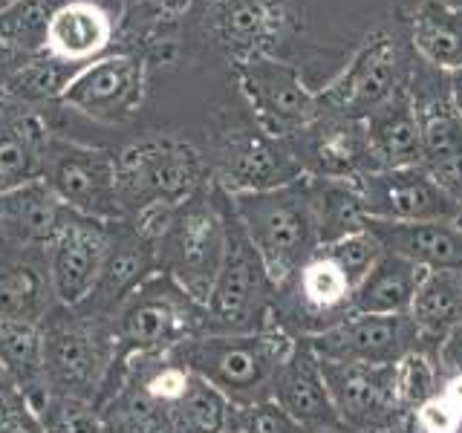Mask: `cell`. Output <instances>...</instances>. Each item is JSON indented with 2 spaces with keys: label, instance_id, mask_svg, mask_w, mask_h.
Here are the masks:
<instances>
[{
  "label": "cell",
  "instance_id": "obj_11",
  "mask_svg": "<svg viewBox=\"0 0 462 433\" xmlns=\"http://www.w3.org/2000/svg\"><path fill=\"white\" fill-rule=\"evenodd\" d=\"M408 64H404V52L396 35L375 32L356 52L341 76L318 93V101H321L324 113L365 122L373 110L393 98L408 84Z\"/></svg>",
  "mask_w": 462,
  "mask_h": 433
},
{
  "label": "cell",
  "instance_id": "obj_3",
  "mask_svg": "<svg viewBox=\"0 0 462 433\" xmlns=\"http://www.w3.org/2000/svg\"><path fill=\"white\" fill-rule=\"evenodd\" d=\"M223 216L226 254L208 300L202 303L206 307V336L260 332L272 324V300L278 283L272 281L263 257L254 249L252 237L245 235L228 191H223Z\"/></svg>",
  "mask_w": 462,
  "mask_h": 433
},
{
  "label": "cell",
  "instance_id": "obj_19",
  "mask_svg": "<svg viewBox=\"0 0 462 433\" xmlns=\"http://www.w3.org/2000/svg\"><path fill=\"white\" fill-rule=\"evenodd\" d=\"M272 401H278L310 433H346L327 390L321 358L315 355L307 338H295L292 353L274 375Z\"/></svg>",
  "mask_w": 462,
  "mask_h": 433
},
{
  "label": "cell",
  "instance_id": "obj_40",
  "mask_svg": "<svg viewBox=\"0 0 462 433\" xmlns=\"http://www.w3.org/2000/svg\"><path fill=\"white\" fill-rule=\"evenodd\" d=\"M191 0H130L127 18L139 21L142 26H162L182 18Z\"/></svg>",
  "mask_w": 462,
  "mask_h": 433
},
{
  "label": "cell",
  "instance_id": "obj_36",
  "mask_svg": "<svg viewBox=\"0 0 462 433\" xmlns=\"http://www.w3.org/2000/svg\"><path fill=\"white\" fill-rule=\"evenodd\" d=\"M396 399H399V408L404 413H413L416 408H422L428 399H433L439 393V367H437V358L425 350H413L408 353L402 361H396Z\"/></svg>",
  "mask_w": 462,
  "mask_h": 433
},
{
  "label": "cell",
  "instance_id": "obj_10",
  "mask_svg": "<svg viewBox=\"0 0 462 433\" xmlns=\"http://www.w3.org/2000/svg\"><path fill=\"white\" fill-rule=\"evenodd\" d=\"M41 180L52 188V194L69 211H79L96 220H125L119 191H116L113 153L87 148L61 136H47L43 144Z\"/></svg>",
  "mask_w": 462,
  "mask_h": 433
},
{
  "label": "cell",
  "instance_id": "obj_28",
  "mask_svg": "<svg viewBox=\"0 0 462 433\" xmlns=\"http://www.w3.org/2000/svg\"><path fill=\"white\" fill-rule=\"evenodd\" d=\"M425 269L382 252L353 292V315H408Z\"/></svg>",
  "mask_w": 462,
  "mask_h": 433
},
{
  "label": "cell",
  "instance_id": "obj_12",
  "mask_svg": "<svg viewBox=\"0 0 462 433\" xmlns=\"http://www.w3.org/2000/svg\"><path fill=\"white\" fill-rule=\"evenodd\" d=\"M237 76L254 124L274 139H292L321 115V101L312 93L295 67L274 61L272 55H257L237 64Z\"/></svg>",
  "mask_w": 462,
  "mask_h": 433
},
{
  "label": "cell",
  "instance_id": "obj_24",
  "mask_svg": "<svg viewBox=\"0 0 462 433\" xmlns=\"http://www.w3.org/2000/svg\"><path fill=\"white\" fill-rule=\"evenodd\" d=\"M373 170L422 165V130L408 84L365 119Z\"/></svg>",
  "mask_w": 462,
  "mask_h": 433
},
{
  "label": "cell",
  "instance_id": "obj_35",
  "mask_svg": "<svg viewBox=\"0 0 462 433\" xmlns=\"http://www.w3.org/2000/svg\"><path fill=\"white\" fill-rule=\"evenodd\" d=\"M69 0H9L0 9V41L18 55L47 52V35L55 12Z\"/></svg>",
  "mask_w": 462,
  "mask_h": 433
},
{
  "label": "cell",
  "instance_id": "obj_31",
  "mask_svg": "<svg viewBox=\"0 0 462 433\" xmlns=\"http://www.w3.org/2000/svg\"><path fill=\"white\" fill-rule=\"evenodd\" d=\"M0 361L21 393L35 404L47 399V382H43V338L41 324L6 321L0 318Z\"/></svg>",
  "mask_w": 462,
  "mask_h": 433
},
{
  "label": "cell",
  "instance_id": "obj_39",
  "mask_svg": "<svg viewBox=\"0 0 462 433\" xmlns=\"http://www.w3.org/2000/svg\"><path fill=\"white\" fill-rule=\"evenodd\" d=\"M416 433H462V413H457L439 393L411 413Z\"/></svg>",
  "mask_w": 462,
  "mask_h": 433
},
{
  "label": "cell",
  "instance_id": "obj_48",
  "mask_svg": "<svg viewBox=\"0 0 462 433\" xmlns=\"http://www.w3.org/2000/svg\"><path fill=\"white\" fill-rule=\"evenodd\" d=\"M6 4H9V0H0V9H4V6H6Z\"/></svg>",
  "mask_w": 462,
  "mask_h": 433
},
{
  "label": "cell",
  "instance_id": "obj_42",
  "mask_svg": "<svg viewBox=\"0 0 462 433\" xmlns=\"http://www.w3.org/2000/svg\"><path fill=\"white\" fill-rule=\"evenodd\" d=\"M439 396L451 404L457 413H462V373H451V375H442L439 382Z\"/></svg>",
  "mask_w": 462,
  "mask_h": 433
},
{
  "label": "cell",
  "instance_id": "obj_25",
  "mask_svg": "<svg viewBox=\"0 0 462 433\" xmlns=\"http://www.w3.org/2000/svg\"><path fill=\"white\" fill-rule=\"evenodd\" d=\"M52 307L47 249L0 252V318L41 324Z\"/></svg>",
  "mask_w": 462,
  "mask_h": 433
},
{
  "label": "cell",
  "instance_id": "obj_34",
  "mask_svg": "<svg viewBox=\"0 0 462 433\" xmlns=\"http://www.w3.org/2000/svg\"><path fill=\"white\" fill-rule=\"evenodd\" d=\"M312 182V202H315V220H318V240L321 245L336 243L353 231L365 228V206L356 182L341 180H315Z\"/></svg>",
  "mask_w": 462,
  "mask_h": 433
},
{
  "label": "cell",
  "instance_id": "obj_16",
  "mask_svg": "<svg viewBox=\"0 0 462 433\" xmlns=\"http://www.w3.org/2000/svg\"><path fill=\"white\" fill-rule=\"evenodd\" d=\"M361 206L370 220L387 223H425V220H462L454 199L422 165L373 170L356 180Z\"/></svg>",
  "mask_w": 462,
  "mask_h": 433
},
{
  "label": "cell",
  "instance_id": "obj_30",
  "mask_svg": "<svg viewBox=\"0 0 462 433\" xmlns=\"http://www.w3.org/2000/svg\"><path fill=\"white\" fill-rule=\"evenodd\" d=\"M411 41L425 64L442 72L462 69V6L425 0L413 14Z\"/></svg>",
  "mask_w": 462,
  "mask_h": 433
},
{
  "label": "cell",
  "instance_id": "obj_20",
  "mask_svg": "<svg viewBox=\"0 0 462 433\" xmlns=\"http://www.w3.org/2000/svg\"><path fill=\"white\" fill-rule=\"evenodd\" d=\"M151 274H156V240L142 235L130 220H113L105 266L84 309L113 318L125 298L134 295Z\"/></svg>",
  "mask_w": 462,
  "mask_h": 433
},
{
  "label": "cell",
  "instance_id": "obj_8",
  "mask_svg": "<svg viewBox=\"0 0 462 433\" xmlns=\"http://www.w3.org/2000/svg\"><path fill=\"white\" fill-rule=\"evenodd\" d=\"M356 286L321 252L278 283L272 300V324L289 338H318L353 318Z\"/></svg>",
  "mask_w": 462,
  "mask_h": 433
},
{
  "label": "cell",
  "instance_id": "obj_45",
  "mask_svg": "<svg viewBox=\"0 0 462 433\" xmlns=\"http://www.w3.org/2000/svg\"><path fill=\"white\" fill-rule=\"evenodd\" d=\"M411 425V416H404V419H399L396 425H390V428H382V430H375V433H404V428Z\"/></svg>",
  "mask_w": 462,
  "mask_h": 433
},
{
  "label": "cell",
  "instance_id": "obj_32",
  "mask_svg": "<svg viewBox=\"0 0 462 433\" xmlns=\"http://www.w3.org/2000/svg\"><path fill=\"white\" fill-rule=\"evenodd\" d=\"M84 64H72L58 58L52 52H38V55H23L18 67H12L0 90H4L12 101L21 105H35V101H52L61 98L64 87L76 78V72Z\"/></svg>",
  "mask_w": 462,
  "mask_h": 433
},
{
  "label": "cell",
  "instance_id": "obj_7",
  "mask_svg": "<svg viewBox=\"0 0 462 433\" xmlns=\"http://www.w3.org/2000/svg\"><path fill=\"white\" fill-rule=\"evenodd\" d=\"M110 321L116 338L113 364L136 355H168L177 344L206 336V307L162 272L127 295Z\"/></svg>",
  "mask_w": 462,
  "mask_h": 433
},
{
  "label": "cell",
  "instance_id": "obj_22",
  "mask_svg": "<svg viewBox=\"0 0 462 433\" xmlns=\"http://www.w3.org/2000/svg\"><path fill=\"white\" fill-rule=\"evenodd\" d=\"M67 214L69 208L43 180L0 194V252L47 249Z\"/></svg>",
  "mask_w": 462,
  "mask_h": 433
},
{
  "label": "cell",
  "instance_id": "obj_38",
  "mask_svg": "<svg viewBox=\"0 0 462 433\" xmlns=\"http://www.w3.org/2000/svg\"><path fill=\"white\" fill-rule=\"evenodd\" d=\"M228 433H310V430L300 422H295L278 401L263 399L231 410Z\"/></svg>",
  "mask_w": 462,
  "mask_h": 433
},
{
  "label": "cell",
  "instance_id": "obj_27",
  "mask_svg": "<svg viewBox=\"0 0 462 433\" xmlns=\"http://www.w3.org/2000/svg\"><path fill=\"white\" fill-rule=\"evenodd\" d=\"M408 315L419 329L422 350L437 358L439 344L462 324V272L425 269Z\"/></svg>",
  "mask_w": 462,
  "mask_h": 433
},
{
  "label": "cell",
  "instance_id": "obj_26",
  "mask_svg": "<svg viewBox=\"0 0 462 433\" xmlns=\"http://www.w3.org/2000/svg\"><path fill=\"white\" fill-rule=\"evenodd\" d=\"M47 136L50 130L38 115L26 107L21 110L18 101L6 96V105L0 110V194L41 180Z\"/></svg>",
  "mask_w": 462,
  "mask_h": 433
},
{
  "label": "cell",
  "instance_id": "obj_1",
  "mask_svg": "<svg viewBox=\"0 0 462 433\" xmlns=\"http://www.w3.org/2000/svg\"><path fill=\"white\" fill-rule=\"evenodd\" d=\"M295 338L281 327L269 324L260 332L243 336H197L177 344L165 355L173 364L208 382L235 408L272 399V384L286 355L292 353Z\"/></svg>",
  "mask_w": 462,
  "mask_h": 433
},
{
  "label": "cell",
  "instance_id": "obj_5",
  "mask_svg": "<svg viewBox=\"0 0 462 433\" xmlns=\"http://www.w3.org/2000/svg\"><path fill=\"white\" fill-rule=\"evenodd\" d=\"M226 254L223 188L214 180L194 197L173 206L171 220L156 240V272L177 281L199 303L208 300Z\"/></svg>",
  "mask_w": 462,
  "mask_h": 433
},
{
  "label": "cell",
  "instance_id": "obj_44",
  "mask_svg": "<svg viewBox=\"0 0 462 433\" xmlns=\"http://www.w3.org/2000/svg\"><path fill=\"white\" fill-rule=\"evenodd\" d=\"M18 390V384H14V379L9 375V370H6V364L0 361V396H6V393H14ZM21 393V390H18Z\"/></svg>",
  "mask_w": 462,
  "mask_h": 433
},
{
  "label": "cell",
  "instance_id": "obj_37",
  "mask_svg": "<svg viewBox=\"0 0 462 433\" xmlns=\"http://www.w3.org/2000/svg\"><path fill=\"white\" fill-rule=\"evenodd\" d=\"M318 252L327 254L332 263H336L346 278L353 281V286H358V281L365 278V274L373 269L375 260H379L382 245L373 237V231L365 226V228H358V231H353V235H346L336 243L321 245Z\"/></svg>",
  "mask_w": 462,
  "mask_h": 433
},
{
  "label": "cell",
  "instance_id": "obj_4",
  "mask_svg": "<svg viewBox=\"0 0 462 433\" xmlns=\"http://www.w3.org/2000/svg\"><path fill=\"white\" fill-rule=\"evenodd\" d=\"M231 202L274 283L286 281L321 249L310 177L272 191L231 194Z\"/></svg>",
  "mask_w": 462,
  "mask_h": 433
},
{
  "label": "cell",
  "instance_id": "obj_14",
  "mask_svg": "<svg viewBox=\"0 0 462 433\" xmlns=\"http://www.w3.org/2000/svg\"><path fill=\"white\" fill-rule=\"evenodd\" d=\"M144 76H148L144 55L113 52L84 64L76 72V78L64 87L58 101L96 122L116 124L139 110L144 96Z\"/></svg>",
  "mask_w": 462,
  "mask_h": 433
},
{
  "label": "cell",
  "instance_id": "obj_21",
  "mask_svg": "<svg viewBox=\"0 0 462 433\" xmlns=\"http://www.w3.org/2000/svg\"><path fill=\"white\" fill-rule=\"evenodd\" d=\"M206 21L217 41L237 64L269 55L283 29L278 0H206Z\"/></svg>",
  "mask_w": 462,
  "mask_h": 433
},
{
  "label": "cell",
  "instance_id": "obj_6",
  "mask_svg": "<svg viewBox=\"0 0 462 433\" xmlns=\"http://www.w3.org/2000/svg\"><path fill=\"white\" fill-rule=\"evenodd\" d=\"M116 191L127 216L151 206H180L208 185V159L177 136H148L113 153Z\"/></svg>",
  "mask_w": 462,
  "mask_h": 433
},
{
  "label": "cell",
  "instance_id": "obj_41",
  "mask_svg": "<svg viewBox=\"0 0 462 433\" xmlns=\"http://www.w3.org/2000/svg\"><path fill=\"white\" fill-rule=\"evenodd\" d=\"M437 367H439V375L462 373V324L439 344V350H437Z\"/></svg>",
  "mask_w": 462,
  "mask_h": 433
},
{
  "label": "cell",
  "instance_id": "obj_29",
  "mask_svg": "<svg viewBox=\"0 0 462 433\" xmlns=\"http://www.w3.org/2000/svg\"><path fill=\"white\" fill-rule=\"evenodd\" d=\"M113 38L110 14L93 0H69L55 12L47 35V52L72 64L90 61Z\"/></svg>",
  "mask_w": 462,
  "mask_h": 433
},
{
  "label": "cell",
  "instance_id": "obj_33",
  "mask_svg": "<svg viewBox=\"0 0 462 433\" xmlns=\"http://www.w3.org/2000/svg\"><path fill=\"white\" fill-rule=\"evenodd\" d=\"M231 410L235 404L223 393H217L199 375H191L185 393L165 408V419L171 433H228Z\"/></svg>",
  "mask_w": 462,
  "mask_h": 433
},
{
  "label": "cell",
  "instance_id": "obj_9",
  "mask_svg": "<svg viewBox=\"0 0 462 433\" xmlns=\"http://www.w3.org/2000/svg\"><path fill=\"white\" fill-rule=\"evenodd\" d=\"M208 170L211 180L228 194L272 191L303 177L289 139H274L257 124L243 122H231L217 130Z\"/></svg>",
  "mask_w": 462,
  "mask_h": 433
},
{
  "label": "cell",
  "instance_id": "obj_43",
  "mask_svg": "<svg viewBox=\"0 0 462 433\" xmlns=\"http://www.w3.org/2000/svg\"><path fill=\"white\" fill-rule=\"evenodd\" d=\"M448 93H451V105L462 119V69L448 72Z\"/></svg>",
  "mask_w": 462,
  "mask_h": 433
},
{
  "label": "cell",
  "instance_id": "obj_23",
  "mask_svg": "<svg viewBox=\"0 0 462 433\" xmlns=\"http://www.w3.org/2000/svg\"><path fill=\"white\" fill-rule=\"evenodd\" d=\"M365 226L379 240L382 252L399 254L422 269L462 272V220L387 223L367 216Z\"/></svg>",
  "mask_w": 462,
  "mask_h": 433
},
{
  "label": "cell",
  "instance_id": "obj_13",
  "mask_svg": "<svg viewBox=\"0 0 462 433\" xmlns=\"http://www.w3.org/2000/svg\"><path fill=\"white\" fill-rule=\"evenodd\" d=\"M110 223L79 211L64 216L61 228L47 245V272L55 307L79 309L90 300L105 266Z\"/></svg>",
  "mask_w": 462,
  "mask_h": 433
},
{
  "label": "cell",
  "instance_id": "obj_47",
  "mask_svg": "<svg viewBox=\"0 0 462 433\" xmlns=\"http://www.w3.org/2000/svg\"><path fill=\"white\" fill-rule=\"evenodd\" d=\"M404 433H416V430H413V425H408V428H404Z\"/></svg>",
  "mask_w": 462,
  "mask_h": 433
},
{
  "label": "cell",
  "instance_id": "obj_18",
  "mask_svg": "<svg viewBox=\"0 0 462 433\" xmlns=\"http://www.w3.org/2000/svg\"><path fill=\"white\" fill-rule=\"evenodd\" d=\"M318 358L353 364H396L408 353L422 350L411 315H353L336 329L307 338Z\"/></svg>",
  "mask_w": 462,
  "mask_h": 433
},
{
  "label": "cell",
  "instance_id": "obj_2",
  "mask_svg": "<svg viewBox=\"0 0 462 433\" xmlns=\"http://www.w3.org/2000/svg\"><path fill=\"white\" fill-rule=\"evenodd\" d=\"M41 338L47 396L93 404L107 382L116 358L110 315L84 307H52L50 315L41 321Z\"/></svg>",
  "mask_w": 462,
  "mask_h": 433
},
{
  "label": "cell",
  "instance_id": "obj_46",
  "mask_svg": "<svg viewBox=\"0 0 462 433\" xmlns=\"http://www.w3.org/2000/svg\"><path fill=\"white\" fill-rule=\"evenodd\" d=\"M4 105H6V93L0 90V110H4Z\"/></svg>",
  "mask_w": 462,
  "mask_h": 433
},
{
  "label": "cell",
  "instance_id": "obj_17",
  "mask_svg": "<svg viewBox=\"0 0 462 433\" xmlns=\"http://www.w3.org/2000/svg\"><path fill=\"white\" fill-rule=\"evenodd\" d=\"M303 177L356 182L365 173H373V156L365 134V122L346 115L324 113L289 139Z\"/></svg>",
  "mask_w": 462,
  "mask_h": 433
},
{
  "label": "cell",
  "instance_id": "obj_15",
  "mask_svg": "<svg viewBox=\"0 0 462 433\" xmlns=\"http://www.w3.org/2000/svg\"><path fill=\"white\" fill-rule=\"evenodd\" d=\"M396 364H353L321 358V373L346 433H375L404 413L396 399Z\"/></svg>",
  "mask_w": 462,
  "mask_h": 433
}]
</instances>
